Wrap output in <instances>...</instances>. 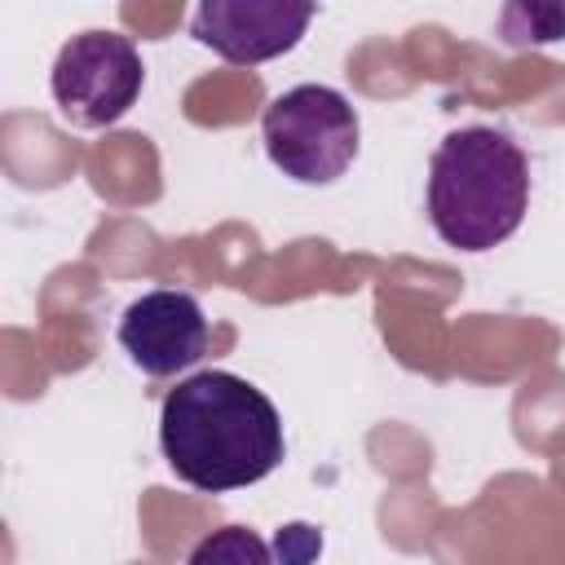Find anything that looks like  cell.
Here are the masks:
<instances>
[{"label":"cell","mask_w":565,"mask_h":565,"mask_svg":"<svg viewBox=\"0 0 565 565\" xmlns=\"http://www.w3.org/2000/svg\"><path fill=\"white\" fill-rule=\"evenodd\" d=\"M530 207V163L499 128H455L428 163V221L459 252H490L512 238Z\"/></svg>","instance_id":"2"},{"label":"cell","mask_w":565,"mask_h":565,"mask_svg":"<svg viewBox=\"0 0 565 565\" xmlns=\"http://www.w3.org/2000/svg\"><path fill=\"white\" fill-rule=\"evenodd\" d=\"M159 450L185 486L225 494L265 481L282 463V419L243 375L199 371L163 397Z\"/></svg>","instance_id":"1"},{"label":"cell","mask_w":565,"mask_h":565,"mask_svg":"<svg viewBox=\"0 0 565 565\" xmlns=\"http://www.w3.org/2000/svg\"><path fill=\"white\" fill-rule=\"evenodd\" d=\"M313 13L318 9L305 0H203L190 18V35L234 66H256L291 53Z\"/></svg>","instance_id":"5"},{"label":"cell","mask_w":565,"mask_h":565,"mask_svg":"<svg viewBox=\"0 0 565 565\" xmlns=\"http://www.w3.org/2000/svg\"><path fill=\"white\" fill-rule=\"evenodd\" d=\"M119 349L132 366H141L154 380L177 375L207 353V318L190 291L154 287L124 309Z\"/></svg>","instance_id":"6"},{"label":"cell","mask_w":565,"mask_h":565,"mask_svg":"<svg viewBox=\"0 0 565 565\" xmlns=\"http://www.w3.org/2000/svg\"><path fill=\"white\" fill-rule=\"evenodd\" d=\"M561 35H565V9H556V4H508L503 9L508 44H547Z\"/></svg>","instance_id":"8"},{"label":"cell","mask_w":565,"mask_h":565,"mask_svg":"<svg viewBox=\"0 0 565 565\" xmlns=\"http://www.w3.org/2000/svg\"><path fill=\"white\" fill-rule=\"evenodd\" d=\"M269 163L300 185H331L358 154V110L327 84H296L265 106L260 119Z\"/></svg>","instance_id":"3"},{"label":"cell","mask_w":565,"mask_h":565,"mask_svg":"<svg viewBox=\"0 0 565 565\" xmlns=\"http://www.w3.org/2000/svg\"><path fill=\"white\" fill-rule=\"evenodd\" d=\"M185 565H274V552H269V543L256 530H247V525H221V530L203 534L190 547Z\"/></svg>","instance_id":"7"},{"label":"cell","mask_w":565,"mask_h":565,"mask_svg":"<svg viewBox=\"0 0 565 565\" xmlns=\"http://www.w3.org/2000/svg\"><path fill=\"white\" fill-rule=\"evenodd\" d=\"M146 66L128 35L119 31H79L57 49L49 88L57 110L75 128H106L132 110L141 97Z\"/></svg>","instance_id":"4"},{"label":"cell","mask_w":565,"mask_h":565,"mask_svg":"<svg viewBox=\"0 0 565 565\" xmlns=\"http://www.w3.org/2000/svg\"><path fill=\"white\" fill-rule=\"evenodd\" d=\"M274 547H278V565H309L322 552V534L313 525H282Z\"/></svg>","instance_id":"9"}]
</instances>
